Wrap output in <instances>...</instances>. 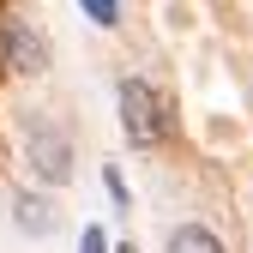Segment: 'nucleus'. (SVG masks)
Segmentation results:
<instances>
[{
	"label": "nucleus",
	"mask_w": 253,
	"mask_h": 253,
	"mask_svg": "<svg viewBox=\"0 0 253 253\" xmlns=\"http://www.w3.org/2000/svg\"><path fill=\"white\" fill-rule=\"evenodd\" d=\"M169 126H175V115H169L163 90H157L151 79H121V133H126V145L157 151L169 139Z\"/></svg>",
	"instance_id": "nucleus-1"
},
{
	"label": "nucleus",
	"mask_w": 253,
	"mask_h": 253,
	"mask_svg": "<svg viewBox=\"0 0 253 253\" xmlns=\"http://www.w3.org/2000/svg\"><path fill=\"white\" fill-rule=\"evenodd\" d=\"M24 163L42 187H67L73 181V139L60 133L54 121H24Z\"/></svg>",
	"instance_id": "nucleus-2"
},
{
	"label": "nucleus",
	"mask_w": 253,
	"mask_h": 253,
	"mask_svg": "<svg viewBox=\"0 0 253 253\" xmlns=\"http://www.w3.org/2000/svg\"><path fill=\"white\" fill-rule=\"evenodd\" d=\"M0 48H6V67L12 73H48V42H42V30H30L24 18H6Z\"/></svg>",
	"instance_id": "nucleus-3"
},
{
	"label": "nucleus",
	"mask_w": 253,
	"mask_h": 253,
	"mask_svg": "<svg viewBox=\"0 0 253 253\" xmlns=\"http://www.w3.org/2000/svg\"><path fill=\"white\" fill-rule=\"evenodd\" d=\"M12 223H18V235H54V223H60V217H54V205L42 199V193H18L12 199Z\"/></svg>",
	"instance_id": "nucleus-4"
},
{
	"label": "nucleus",
	"mask_w": 253,
	"mask_h": 253,
	"mask_svg": "<svg viewBox=\"0 0 253 253\" xmlns=\"http://www.w3.org/2000/svg\"><path fill=\"white\" fill-rule=\"evenodd\" d=\"M169 253H229V247H223V235H211L205 223H181V229H169Z\"/></svg>",
	"instance_id": "nucleus-5"
},
{
	"label": "nucleus",
	"mask_w": 253,
	"mask_h": 253,
	"mask_svg": "<svg viewBox=\"0 0 253 253\" xmlns=\"http://www.w3.org/2000/svg\"><path fill=\"white\" fill-rule=\"evenodd\" d=\"M79 6L90 12V24H103V30H115V24H121V0H79Z\"/></svg>",
	"instance_id": "nucleus-6"
},
{
	"label": "nucleus",
	"mask_w": 253,
	"mask_h": 253,
	"mask_svg": "<svg viewBox=\"0 0 253 253\" xmlns=\"http://www.w3.org/2000/svg\"><path fill=\"white\" fill-rule=\"evenodd\" d=\"M103 193H109V199L126 211V181H121V169H103Z\"/></svg>",
	"instance_id": "nucleus-7"
},
{
	"label": "nucleus",
	"mask_w": 253,
	"mask_h": 253,
	"mask_svg": "<svg viewBox=\"0 0 253 253\" xmlns=\"http://www.w3.org/2000/svg\"><path fill=\"white\" fill-rule=\"evenodd\" d=\"M79 253H115V247H109V235H103L97 223H90V229H84V241H79Z\"/></svg>",
	"instance_id": "nucleus-8"
}]
</instances>
